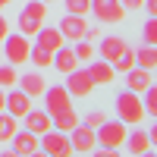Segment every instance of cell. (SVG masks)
Wrapping results in <instances>:
<instances>
[{
    "mask_svg": "<svg viewBox=\"0 0 157 157\" xmlns=\"http://www.w3.org/2000/svg\"><path fill=\"white\" fill-rule=\"evenodd\" d=\"M126 148L132 151V154H148L154 145H151V138H148V132L145 129H132V132H126Z\"/></svg>",
    "mask_w": 157,
    "mask_h": 157,
    "instance_id": "obj_17",
    "label": "cell"
},
{
    "mask_svg": "<svg viewBox=\"0 0 157 157\" xmlns=\"http://www.w3.org/2000/svg\"><path fill=\"white\" fill-rule=\"evenodd\" d=\"M151 82H154V75H151V69H145V66H132V69L126 72V88L135 91V94H141Z\"/></svg>",
    "mask_w": 157,
    "mask_h": 157,
    "instance_id": "obj_14",
    "label": "cell"
},
{
    "mask_svg": "<svg viewBox=\"0 0 157 157\" xmlns=\"http://www.w3.org/2000/svg\"><path fill=\"white\" fill-rule=\"evenodd\" d=\"M69 145H72V154H91L98 145V135H94V129L85 126V123H78L72 132H69Z\"/></svg>",
    "mask_w": 157,
    "mask_h": 157,
    "instance_id": "obj_8",
    "label": "cell"
},
{
    "mask_svg": "<svg viewBox=\"0 0 157 157\" xmlns=\"http://www.w3.org/2000/svg\"><path fill=\"white\" fill-rule=\"evenodd\" d=\"M10 3H13V0H0V10H6V6H10Z\"/></svg>",
    "mask_w": 157,
    "mask_h": 157,
    "instance_id": "obj_37",
    "label": "cell"
},
{
    "mask_svg": "<svg viewBox=\"0 0 157 157\" xmlns=\"http://www.w3.org/2000/svg\"><path fill=\"white\" fill-rule=\"evenodd\" d=\"M135 63L145 66V69H154L157 66V44H141L135 50Z\"/></svg>",
    "mask_w": 157,
    "mask_h": 157,
    "instance_id": "obj_22",
    "label": "cell"
},
{
    "mask_svg": "<svg viewBox=\"0 0 157 157\" xmlns=\"http://www.w3.org/2000/svg\"><path fill=\"white\" fill-rule=\"evenodd\" d=\"M63 44H66V38H63L60 29H54V25H41V29L35 32V47H44V50L54 54V50L63 47Z\"/></svg>",
    "mask_w": 157,
    "mask_h": 157,
    "instance_id": "obj_11",
    "label": "cell"
},
{
    "mask_svg": "<svg viewBox=\"0 0 157 157\" xmlns=\"http://www.w3.org/2000/svg\"><path fill=\"white\" fill-rule=\"evenodd\" d=\"M38 151L54 154V157H66V154H72L69 132H60V129H47L44 135H38Z\"/></svg>",
    "mask_w": 157,
    "mask_h": 157,
    "instance_id": "obj_4",
    "label": "cell"
},
{
    "mask_svg": "<svg viewBox=\"0 0 157 157\" xmlns=\"http://www.w3.org/2000/svg\"><path fill=\"white\" fill-rule=\"evenodd\" d=\"M141 38L145 44H157V16H148V22L141 25Z\"/></svg>",
    "mask_w": 157,
    "mask_h": 157,
    "instance_id": "obj_28",
    "label": "cell"
},
{
    "mask_svg": "<svg viewBox=\"0 0 157 157\" xmlns=\"http://www.w3.org/2000/svg\"><path fill=\"white\" fill-rule=\"evenodd\" d=\"M10 141H13V154H19V157H29V154H35V151H38V135H35V132H29V129L16 132Z\"/></svg>",
    "mask_w": 157,
    "mask_h": 157,
    "instance_id": "obj_15",
    "label": "cell"
},
{
    "mask_svg": "<svg viewBox=\"0 0 157 157\" xmlns=\"http://www.w3.org/2000/svg\"><path fill=\"white\" fill-rule=\"evenodd\" d=\"M123 47H126V41H123V38H101V57L104 60H107V63H113L116 57H120L123 54Z\"/></svg>",
    "mask_w": 157,
    "mask_h": 157,
    "instance_id": "obj_20",
    "label": "cell"
},
{
    "mask_svg": "<svg viewBox=\"0 0 157 157\" xmlns=\"http://www.w3.org/2000/svg\"><path fill=\"white\" fill-rule=\"evenodd\" d=\"M44 110L50 116H57L63 110H72V94L66 91V85H54V88H44Z\"/></svg>",
    "mask_w": 157,
    "mask_h": 157,
    "instance_id": "obj_7",
    "label": "cell"
},
{
    "mask_svg": "<svg viewBox=\"0 0 157 157\" xmlns=\"http://www.w3.org/2000/svg\"><path fill=\"white\" fill-rule=\"evenodd\" d=\"M60 35L66 38V41H78V38H85L88 35V22H85V16H75V13H66V16L60 19Z\"/></svg>",
    "mask_w": 157,
    "mask_h": 157,
    "instance_id": "obj_10",
    "label": "cell"
},
{
    "mask_svg": "<svg viewBox=\"0 0 157 157\" xmlns=\"http://www.w3.org/2000/svg\"><path fill=\"white\" fill-rule=\"evenodd\" d=\"M88 75H91V82H94V85H110L113 75H116V69L110 66L107 60H104V63H88Z\"/></svg>",
    "mask_w": 157,
    "mask_h": 157,
    "instance_id": "obj_19",
    "label": "cell"
},
{
    "mask_svg": "<svg viewBox=\"0 0 157 157\" xmlns=\"http://www.w3.org/2000/svg\"><path fill=\"white\" fill-rule=\"evenodd\" d=\"M25 94H32V98H38V94H44V88H47V82H44V75L41 72H25V75H19V82H16Z\"/></svg>",
    "mask_w": 157,
    "mask_h": 157,
    "instance_id": "obj_18",
    "label": "cell"
},
{
    "mask_svg": "<svg viewBox=\"0 0 157 157\" xmlns=\"http://www.w3.org/2000/svg\"><path fill=\"white\" fill-rule=\"evenodd\" d=\"M126 132H129V126H126L123 120H104V123L94 129L98 145L107 148V151H120V148L126 145Z\"/></svg>",
    "mask_w": 157,
    "mask_h": 157,
    "instance_id": "obj_2",
    "label": "cell"
},
{
    "mask_svg": "<svg viewBox=\"0 0 157 157\" xmlns=\"http://www.w3.org/2000/svg\"><path fill=\"white\" fill-rule=\"evenodd\" d=\"M91 13H94L98 22H104V25H116V22L126 19L123 0H91Z\"/></svg>",
    "mask_w": 157,
    "mask_h": 157,
    "instance_id": "obj_5",
    "label": "cell"
},
{
    "mask_svg": "<svg viewBox=\"0 0 157 157\" xmlns=\"http://www.w3.org/2000/svg\"><path fill=\"white\" fill-rule=\"evenodd\" d=\"M123 6H126V13H135V10L145 6V0H123Z\"/></svg>",
    "mask_w": 157,
    "mask_h": 157,
    "instance_id": "obj_32",
    "label": "cell"
},
{
    "mask_svg": "<svg viewBox=\"0 0 157 157\" xmlns=\"http://www.w3.org/2000/svg\"><path fill=\"white\" fill-rule=\"evenodd\" d=\"M72 54L78 57V63H88L91 57H94V47H91V41H88V38H78V41L72 44Z\"/></svg>",
    "mask_w": 157,
    "mask_h": 157,
    "instance_id": "obj_26",
    "label": "cell"
},
{
    "mask_svg": "<svg viewBox=\"0 0 157 157\" xmlns=\"http://www.w3.org/2000/svg\"><path fill=\"white\" fill-rule=\"evenodd\" d=\"M44 3H54V0H44Z\"/></svg>",
    "mask_w": 157,
    "mask_h": 157,
    "instance_id": "obj_38",
    "label": "cell"
},
{
    "mask_svg": "<svg viewBox=\"0 0 157 157\" xmlns=\"http://www.w3.org/2000/svg\"><path fill=\"white\" fill-rule=\"evenodd\" d=\"M22 120H25V129H29V132H35V135H44L47 129H54V120H50L47 110H29Z\"/></svg>",
    "mask_w": 157,
    "mask_h": 157,
    "instance_id": "obj_13",
    "label": "cell"
},
{
    "mask_svg": "<svg viewBox=\"0 0 157 157\" xmlns=\"http://www.w3.org/2000/svg\"><path fill=\"white\" fill-rule=\"evenodd\" d=\"M148 138H151V145H157V123L148 129Z\"/></svg>",
    "mask_w": 157,
    "mask_h": 157,
    "instance_id": "obj_35",
    "label": "cell"
},
{
    "mask_svg": "<svg viewBox=\"0 0 157 157\" xmlns=\"http://www.w3.org/2000/svg\"><path fill=\"white\" fill-rule=\"evenodd\" d=\"M19 132V116H6V113H0V138H3V141H10L13 135H16Z\"/></svg>",
    "mask_w": 157,
    "mask_h": 157,
    "instance_id": "obj_23",
    "label": "cell"
},
{
    "mask_svg": "<svg viewBox=\"0 0 157 157\" xmlns=\"http://www.w3.org/2000/svg\"><path fill=\"white\" fill-rule=\"evenodd\" d=\"M154 69H157V66H154Z\"/></svg>",
    "mask_w": 157,
    "mask_h": 157,
    "instance_id": "obj_39",
    "label": "cell"
},
{
    "mask_svg": "<svg viewBox=\"0 0 157 157\" xmlns=\"http://www.w3.org/2000/svg\"><path fill=\"white\" fill-rule=\"evenodd\" d=\"M116 120H123L126 126H138L145 120V104H141V94L135 91H116Z\"/></svg>",
    "mask_w": 157,
    "mask_h": 157,
    "instance_id": "obj_1",
    "label": "cell"
},
{
    "mask_svg": "<svg viewBox=\"0 0 157 157\" xmlns=\"http://www.w3.org/2000/svg\"><path fill=\"white\" fill-rule=\"evenodd\" d=\"M66 13L85 16V13H91V0H66Z\"/></svg>",
    "mask_w": 157,
    "mask_h": 157,
    "instance_id": "obj_30",
    "label": "cell"
},
{
    "mask_svg": "<svg viewBox=\"0 0 157 157\" xmlns=\"http://www.w3.org/2000/svg\"><path fill=\"white\" fill-rule=\"evenodd\" d=\"M98 85L91 82V75H88V69H72V72H66V91L72 98H88L91 91H94Z\"/></svg>",
    "mask_w": 157,
    "mask_h": 157,
    "instance_id": "obj_9",
    "label": "cell"
},
{
    "mask_svg": "<svg viewBox=\"0 0 157 157\" xmlns=\"http://www.w3.org/2000/svg\"><path fill=\"white\" fill-rule=\"evenodd\" d=\"M50 66H57L63 75H66V72H72V69L78 66V57L72 54V47L63 44V47H57V50H54V60H50Z\"/></svg>",
    "mask_w": 157,
    "mask_h": 157,
    "instance_id": "obj_16",
    "label": "cell"
},
{
    "mask_svg": "<svg viewBox=\"0 0 157 157\" xmlns=\"http://www.w3.org/2000/svg\"><path fill=\"white\" fill-rule=\"evenodd\" d=\"M104 120H107V113H101V110H91V113H85V126H91V129H98Z\"/></svg>",
    "mask_w": 157,
    "mask_h": 157,
    "instance_id": "obj_31",
    "label": "cell"
},
{
    "mask_svg": "<svg viewBox=\"0 0 157 157\" xmlns=\"http://www.w3.org/2000/svg\"><path fill=\"white\" fill-rule=\"evenodd\" d=\"M29 60L35 63L38 69H44V66H50L54 54H50V50H44V47H32V50H29Z\"/></svg>",
    "mask_w": 157,
    "mask_h": 157,
    "instance_id": "obj_27",
    "label": "cell"
},
{
    "mask_svg": "<svg viewBox=\"0 0 157 157\" xmlns=\"http://www.w3.org/2000/svg\"><path fill=\"white\" fill-rule=\"evenodd\" d=\"M6 35H10V22H6L3 16H0V41H3V38H6Z\"/></svg>",
    "mask_w": 157,
    "mask_h": 157,
    "instance_id": "obj_33",
    "label": "cell"
},
{
    "mask_svg": "<svg viewBox=\"0 0 157 157\" xmlns=\"http://www.w3.org/2000/svg\"><path fill=\"white\" fill-rule=\"evenodd\" d=\"M132 66H135V47H129V44H126V47H123V54L113 60V69H116V72H129Z\"/></svg>",
    "mask_w": 157,
    "mask_h": 157,
    "instance_id": "obj_24",
    "label": "cell"
},
{
    "mask_svg": "<svg viewBox=\"0 0 157 157\" xmlns=\"http://www.w3.org/2000/svg\"><path fill=\"white\" fill-rule=\"evenodd\" d=\"M6 110L22 120V116L32 110V94H25L22 88H10V94H6Z\"/></svg>",
    "mask_w": 157,
    "mask_h": 157,
    "instance_id": "obj_12",
    "label": "cell"
},
{
    "mask_svg": "<svg viewBox=\"0 0 157 157\" xmlns=\"http://www.w3.org/2000/svg\"><path fill=\"white\" fill-rule=\"evenodd\" d=\"M16 82H19V75H16V69H13V63L0 66V88H13Z\"/></svg>",
    "mask_w": 157,
    "mask_h": 157,
    "instance_id": "obj_29",
    "label": "cell"
},
{
    "mask_svg": "<svg viewBox=\"0 0 157 157\" xmlns=\"http://www.w3.org/2000/svg\"><path fill=\"white\" fill-rule=\"evenodd\" d=\"M29 50H32V41L22 32L3 38V54H6V63H13V66L16 63H29Z\"/></svg>",
    "mask_w": 157,
    "mask_h": 157,
    "instance_id": "obj_6",
    "label": "cell"
},
{
    "mask_svg": "<svg viewBox=\"0 0 157 157\" xmlns=\"http://www.w3.org/2000/svg\"><path fill=\"white\" fill-rule=\"evenodd\" d=\"M50 120H54V129H60V132H72V129L82 123L75 110H63V113H57V116H50Z\"/></svg>",
    "mask_w": 157,
    "mask_h": 157,
    "instance_id": "obj_21",
    "label": "cell"
},
{
    "mask_svg": "<svg viewBox=\"0 0 157 157\" xmlns=\"http://www.w3.org/2000/svg\"><path fill=\"white\" fill-rule=\"evenodd\" d=\"M141 94H145V98H141V104H145V116H154V120H157V85L151 82Z\"/></svg>",
    "mask_w": 157,
    "mask_h": 157,
    "instance_id": "obj_25",
    "label": "cell"
},
{
    "mask_svg": "<svg viewBox=\"0 0 157 157\" xmlns=\"http://www.w3.org/2000/svg\"><path fill=\"white\" fill-rule=\"evenodd\" d=\"M44 19H47V3L44 0H29L19 13V32L25 38H35V32L44 25Z\"/></svg>",
    "mask_w": 157,
    "mask_h": 157,
    "instance_id": "obj_3",
    "label": "cell"
},
{
    "mask_svg": "<svg viewBox=\"0 0 157 157\" xmlns=\"http://www.w3.org/2000/svg\"><path fill=\"white\" fill-rule=\"evenodd\" d=\"M145 10H148V16H157V0H145Z\"/></svg>",
    "mask_w": 157,
    "mask_h": 157,
    "instance_id": "obj_34",
    "label": "cell"
},
{
    "mask_svg": "<svg viewBox=\"0 0 157 157\" xmlns=\"http://www.w3.org/2000/svg\"><path fill=\"white\" fill-rule=\"evenodd\" d=\"M3 110H6V91L0 88V113H3Z\"/></svg>",
    "mask_w": 157,
    "mask_h": 157,
    "instance_id": "obj_36",
    "label": "cell"
}]
</instances>
